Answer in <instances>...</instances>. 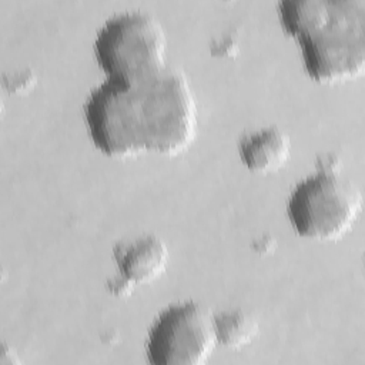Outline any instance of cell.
<instances>
[{"mask_svg":"<svg viewBox=\"0 0 365 365\" xmlns=\"http://www.w3.org/2000/svg\"><path fill=\"white\" fill-rule=\"evenodd\" d=\"M83 110L90 140L108 157L175 155L197 134L191 86L168 64L134 77H106L90 91Z\"/></svg>","mask_w":365,"mask_h":365,"instance_id":"obj_1","label":"cell"},{"mask_svg":"<svg viewBox=\"0 0 365 365\" xmlns=\"http://www.w3.org/2000/svg\"><path fill=\"white\" fill-rule=\"evenodd\" d=\"M284 30L299 43L308 76L318 83L355 78L365 67V0H281Z\"/></svg>","mask_w":365,"mask_h":365,"instance_id":"obj_2","label":"cell"},{"mask_svg":"<svg viewBox=\"0 0 365 365\" xmlns=\"http://www.w3.org/2000/svg\"><path fill=\"white\" fill-rule=\"evenodd\" d=\"M361 208L359 188L339 173L324 171L299 181L287 202L292 228L308 240L339 238L352 228Z\"/></svg>","mask_w":365,"mask_h":365,"instance_id":"obj_3","label":"cell"},{"mask_svg":"<svg viewBox=\"0 0 365 365\" xmlns=\"http://www.w3.org/2000/svg\"><path fill=\"white\" fill-rule=\"evenodd\" d=\"M167 37L150 13L127 10L108 17L94 38V56L106 77H134L167 66Z\"/></svg>","mask_w":365,"mask_h":365,"instance_id":"obj_4","label":"cell"},{"mask_svg":"<svg viewBox=\"0 0 365 365\" xmlns=\"http://www.w3.org/2000/svg\"><path fill=\"white\" fill-rule=\"evenodd\" d=\"M215 346L212 314L194 301H185L158 314L150 327L145 349L153 365H201Z\"/></svg>","mask_w":365,"mask_h":365,"instance_id":"obj_5","label":"cell"},{"mask_svg":"<svg viewBox=\"0 0 365 365\" xmlns=\"http://www.w3.org/2000/svg\"><path fill=\"white\" fill-rule=\"evenodd\" d=\"M114 258L120 274L135 285L158 278L167 268L170 252L160 237L145 234L117 242Z\"/></svg>","mask_w":365,"mask_h":365,"instance_id":"obj_6","label":"cell"},{"mask_svg":"<svg viewBox=\"0 0 365 365\" xmlns=\"http://www.w3.org/2000/svg\"><path fill=\"white\" fill-rule=\"evenodd\" d=\"M291 141L278 127H267L245 135L240 143V155L244 165L254 173H272L288 160Z\"/></svg>","mask_w":365,"mask_h":365,"instance_id":"obj_7","label":"cell"},{"mask_svg":"<svg viewBox=\"0 0 365 365\" xmlns=\"http://www.w3.org/2000/svg\"><path fill=\"white\" fill-rule=\"evenodd\" d=\"M212 318L217 344L231 349L248 345L259 329L255 317L242 309L222 311Z\"/></svg>","mask_w":365,"mask_h":365,"instance_id":"obj_8","label":"cell"},{"mask_svg":"<svg viewBox=\"0 0 365 365\" xmlns=\"http://www.w3.org/2000/svg\"><path fill=\"white\" fill-rule=\"evenodd\" d=\"M36 83V76L31 70H21L16 73L3 74V84L11 93H23Z\"/></svg>","mask_w":365,"mask_h":365,"instance_id":"obj_9","label":"cell"},{"mask_svg":"<svg viewBox=\"0 0 365 365\" xmlns=\"http://www.w3.org/2000/svg\"><path fill=\"white\" fill-rule=\"evenodd\" d=\"M133 288H134V284L131 281H128L127 278H124L123 275H120L114 279H110L107 282V289L113 295H117V297H127L128 294H131Z\"/></svg>","mask_w":365,"mask_h":365,"instance_id":"obj_10","label":"cell"},{"mask_svg":"<svg viewBox=\"0 0 365 365\" xmlns=\"http://www.w3.org/2000/svg\"><path fill=\"white\" fill-rule=\"evenodd\" d=\"M21 361L19 359L17 354L13 351L11 346L7 344L1 345V354H0V365H19Z\"/></svg>","mask_w":365,"mask_h":365,"instance_id":"obj_11","label":"cell"},{"mask_svg":"<svg viewBox=\"0 0 365 365\" xmlns=\"http://www.w3.org/2000/svg\"><path fill=\"white\" fill-rule=\"evenodd\" d=\"M275 244V238H271V237H262L259 240H255L254 242V250L258 251V252H269L272 250Z\"/></svg>","mask_w":365,"mask_h":365,"instance_id":"obj_12","label":"cell"}]
</instances>
